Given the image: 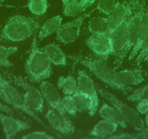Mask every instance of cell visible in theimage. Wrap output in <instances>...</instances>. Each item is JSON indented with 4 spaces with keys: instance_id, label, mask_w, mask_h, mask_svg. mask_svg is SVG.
<instances>
[{
    "instance_id": "obj_1",
    "label": "cell",
    "mask_w": 148,
    "mask_h": 139,
    "mask_svg": "<svg viewBox=\"0 0 148 139\" xmlns=\"http://www.w3.org/2000/svg\"><path fill=\"white\" fill-rule=\"evenodd\" d=\"M67 57L86 67L99 80L114 90L121 91L124 95L133 91V88L130 86L122 85L116 80L115 76L116 70L107 64L106 59L97 56L94 57L82 55H68Z\"/></svg>"
},
{
    "instance_id": "obj_2",
    "label": "cell",
    "mask_w": 148,
    "mask_h": 139,
    "mask_svg": "<svg viewBox=\"0 0 148 139\" xmlns=\"http://www.w3.org/2000/svg\"><path fill=\"white\" fill-rule=\"evenodd\" d=\"M43 49L38 44L36 36L33 39L29 56L25 65V74L29 81L41 83L50 77L52 65Z\"/></svg>"
},
{
    "instance_id": "obj_3",
    "label": "cell",
    "mask_w": 148,
    "mask_h": 139,
    "mask_svg": "<svg viewBox=\"0 0 148 139\" xmlns=\"http://www.w3.org/2000/svg\"><path fill=\"white\" fill-rule=\"evenodd\" d=\"M40 29L39 22L30 17L15 15L10 18L2 29V40L18 42L35 35Z\"/></svg>"
},
{
    "instance_id": "obj_4",
    "label": "cell",
    "mask_w": 148,
    "mask_h": 139,
    "mask_svg": "<svg viewBox=\"0 0 148 139\" xmlns=\"http://www.w3.org/2000/svg\"><path fill=\"white\" fill-rule=\"evenodd\" d=\"M96 89L97 93H99L102 97L106 99L111 105L115 107L120 112V114L124 118L127 124L132 126L134 130H137V131L148 134V128L147 127L143 119L141 117L137 112L128 106L126 103L118 99L114 94L109 92L108 91L102 89L99 86H97Z\"/></svg>"
},
{
    "instance_id": "obj_5",
    "label": "cell",
    "mask_w": 148,
    "mask_h": 139,
    "mask_svg": "<svg viewBox=\"0 0 148 139\" xmlns=\"http://www.w3.org/2000/svg\"><path fill=\"white\" fill-rule=\"evenodd\" d=\"M5 75L14 84L23 89V96L27 107L36 113L42 112L44 110V96L41 91L32 86L21 76L11 73H5Z\"/></svg>"
},
{
    "instance_id": "obj_6",
    "label": "cell",
    "mask_w": 148,
    "mask_h": 139,
    "mask_svg": "<svg viewBox=\"0 0 148 139\" xmlns=\"http://www.w3.org/2000/svg\"><path fill=\"white\" fill-rule=\"evenodd\" d=\"M0 80L2 83V93H3L4 98H5V102L8 104H10L15 109H18V110L24 112L25 114L36 120L37 123L42 125L45 128L49 130V127L47 125L46 123H44V121L40 117L37 116L35 112L30 110L27 107L23 96L21 94L18 89H15L12 85H11L10 81H8L1 73H0Z\"/></svg>"
},
{
    "instance_id": "obj_7",
    "label": "cell",
    "mask_w": 148,
    "mask_h": 139,
    "mask_svg": "<svg viewBox=\"0 0 148 139\" xmlns=\"http://www.w3.org/2000/svg\"><path fill=\"white\" fill-rule=\"evenodd\" d=\"M110 36L112 42V55L116 57L113 69L117 70L130 52L128 49L127 21L115 30Z\"/></svg>"
},
{
    "instance_id": "obj_8",
    "label": "cell",
    "mask_w": 148,
    "mask_h": 139,
    "mask_svg": "<svg viewBox=\"0 0 148 139\" xmlns=\"http://www.w3.org/2000/svg\"><path fill=\"white\" fill-rule=\"evenodd\" d=\"M142 4L136 6L126 1L122 2L117 1L113 11L108 15V35H110L115 30L125 23Z\"/></svg>"
},
{
    "instance_id": "obj_9",
    "label": "cell",
    "mask_w": 148,
    "mask_h": 139,
    "mask_svg": "<svg viewBox=\"0 0 148 139\" xmlns=\"http://www.w3.org/2000/svg\"><path fill=\"white\" fill-rule=\"evenodd\" d=\"M94 11L95 10H92V11L80 15L71 22L61 25L57 31V40L63 44H68L75 42L80 35L81 28L84 20L89 18Z\"/></svg>"
},
{
    "instance_id": "obj_10",
    "label": "cell",
    "mask_w": 148,
    "mask_h": 139,
    "mask_svg": "<svg viewBox=\"0 0 148 139\" xmlns=\"http://www.w3.org/2000/svg\"><path fill=\"white\" fill-rule=\"evenodd\" d=\"M89 49L98 57L106 59L112 55V42L108 33H92L86 41Z\"/></svg>"
},
{
    "instance_id": "obj_11",
    "label": "cell",
    "mask_w": 148,
    "mask_h": 139,
    "mask_svg": "<svg viewBox=\"0 0 148 139\" xmlns=\"http://www.w3.org/2000/svg\"><path fill=\"white\" fill-rule=\"evenodd\" d=\"M45 118L54 129L62 135L69 136L75 132V127L71 120L55 109L49 108Z\"/></svg>"
},
{
    "instance_id": "obj_12",
    "label": "cell",
    "mask_w": 148,
    "mask_h": 139,
    "mask_svg": "<svg viewBox=\"0 0 148 139\" xmlns=\"http://www.w3.org/2000/svg\"><path fill=\"white\" fill-rule=\"evenodd\" d=\"M78 86L79 90L89 95L92 100V108L89 112V114L93 116L97 112V107L99 106V99H98L97 91L95 86L92 79L89 77L85 70L78 71Z\"/></svg>"
},
{
    "instance_id": "obj_13",
    "label": "cell",
    "mask_w": 148,
    "mask_h": 139,
    "mask_svg": "<svg viewBox=\"0 0 148 139\" xmlns=\"http://www.w3.org/2000/svg\"><path fill=\"white\" fill-rule=\"evenodd\" d=\"M0 123L3 127L6 138H12L20 132L31 128L28 123L2 112H0Z\"/></svg>"
},
{
    "instance_id": "obj_14",
    "label": "cell",
    "mask_w": 148,
    "mask_h": 139,
    "mask_svg": "<svg viewBox=\"0 0 148 139\" xmlns=\"http://www.w3.org/2000/svg\"><path fill=\"white\" fill-rule=\"evenodd\" d=\"M145 11V3L142 2V5L135 11L134 13L127 20L128 49L129 52H131L137 42L141 22Z\"/></svg>"
},
{
    "instance_id": "obj_15",
    "label": "cell",
    "mask_w": 148,
    "mask_h": 139,
    "mask_svg": "<svg viewBox=\"0 0 148 139\" xmlns=\"http://www.w3.org/2000/svg\"><path fill=\"white\" fill-rule=\"evenodd\" d=\"M39 89H40L44 98L46 99V100L49 103V106L52 108L56 110L61 114H66L63 107H62V104H61L62 98H61L57 88L53 84L45 80L40 83Z\"/></svg>"
},
{
    "instance_id": "obj_16",
    "label": "cell",
    "mask_w": 148,
    "mask_h": 139,
    "mask_svg": "<svg viewBox=\"0 0 148 139\" xmlns=\"http://www.w3.org/2000/svg\"><path fill=\"white\" fill-rule=\"evenodd\" d=\"M115 76L119 83L125 86H137L145 80L142 70L138 68L116 71Z\"/></svg>"
},
{
    "instance_id": "obj_17",
    "label": "cell",
    "mask_w": 148,
    "mask_h": 139,
    "mask_svg": "<svg viewBox=\"0 0 148 139\" xmlns=\"http://www.w3.org/2000/svg\"><path fill=\"white\" fill-rule=\"evenodd\" d=\"M43 51L52 64L65 66L67 64V56L56 44H49L43 48Z\"/></svg>"
},
{
    "instance_id": "obj_18",
    "label": "cell",
    "mask_w": 148,
    "mask_h": 139,
    "mask_svg": "<svg viewBox=\"0 0 148 139\" xmlns=\"http://www.w3.org/2000/svg\"><path fill=\"white\" fill-rule=\"evenodd\" d=\"M99 113L102 118L116 123L119 127L123 128L127 127V123L122 117L120 112L115 107L108 105V104L104 103L102 104L101 108L99 109Z\"/></svg>"
},
{
    "instance_id": "obj_19",
    "label": "cell",
    "mask_w": 148,
    "mask_h": 139,
    "mask_svg": "<svg viewBox=\"0 0 148 139\" xmlns=\"http://www.w3.org/2000/svg\"><path fill=\"white\" fill-rule=\"evenodd\" d=\"M148 33V7L147 10H145L144 15L142 16V22H141L140 28H139V36H138L137 42H136V44L134 46L131 50L130 54L129 55V59L132 60L137 55L139 54V51L141 50L143 45L144 41H145V38H146L147 35Z\"/></svg>"
},
{
    "instance_id": "obj_20",
    "label": "cell",
    "mask_w": 148,
    "mask_h": 139,
    "mask_svg": "<svg viewBox=\"0 0 148 139\" xmlns=\"http://www.w3.org/2000/svg\"><path fill=\"white\" fill-rule=\"evenodd\" d=\"M118 127L119 125L117 124L103 119L96 124L90 134L97 138L109 137L116 133Z\"/></svg>"
},
{
    "instance_id": "obj_21",
    "label": "cell",
    "mask_w": 148,
    "mask_h": 139,
    "mask_svg": "<svg viewBox=\"0 0 148 139\" xmlns=\"http://www.w3.org/2000/svg\"><path fill=\"white\" fill-rule=\"evenodd\" d=\"M62 18L60 15H57L47 20L42 27H40V31L39 33V39L42 41L47 37L52 35L54 33L57 32L60 27L62 25Z\"/></svg>"
},
{
    "instance_id": "obj_22",
    "label": "cell",
    "mask_w": 148,
    "mask_h": 139,
    "mask_svg": "<svg viewBox=\"0 0 148 139\" xmlns=\"http://www.w3.org/2000/svg\"><path fill=\"white\" fill-rule=\"evenodd\" d=\"M58 89L62 90L65 95H71L76 93L79 89L78 82L73 76H68L67 77L61 76L58 78L57 83Z\"/></svg>"
},
{
    "instance_id": "obj_23",
    "label": "cell",
    "mask_w": 148,
    "mask_h": 139,
    "mask_svg": "<svg viewBox=\"0 0 148 139\" xmlns=\"http://www.w3.org/2000/svg\"><path fill=\"white\" fill-rule=\"evenodd\" d=\"M76 102L78 112H90L92 108V100L90 96L82 91L78 89L72 95Z\"/></svg>"
},
{
    "instance_id": "obj_24",
    "label": "cell",
    "mask_w": 148,
    "mask_h": 139,
    "mask_svg": "<svg viewBox=\"0 0 148 139\" xmlns=\"http://www.w3.org/2000/svg\"><path fill=\"white\" fill-rule=\"evenodd\" d=\"M88 28L92 33H108V19L102 17H94L89 22Z\"/></svg>"
},
{
    "instance_id": "obj_25",
    "label": "cell",
    "mask_w": 148,
    "mask_h": 139,
    "mask_svg": "<svg viewBox=\"0 0 148 139\" xmlns=\"http://www.w3.org/2000/svg\"><path fill=\"white\" fill-rule=\"evenodd\" d=\"M18 51L16 46H8L0 45V67L10 68L12 67L13 64L9 60L10 56L15 54Z\"/></svg>"
},
{
    "instance_id": "obj_26",
    "label": "cell",
    "mask_w": 148,
    "mask_h": 139,
    "mask_svg": "<svg viewBox=\"0 0 148 139\" xmlns=\"http://www.w3.org/2000/svg\"><path fill=\"white\" fill-rule=\"evenodd\" d=\"M28 8L34 15H43L47 10V0H29L28 2Z\"/></svg>"
},
{
    "instance_id": "obj_27",
    "label": "cell",
    "mask_w": 148,
    "mask_h": 139,
    "mask_svg": "<svg viewBox=\"0 0 148 139\" xmlns=\"http://www.w3.org/2000/svg\"><path fill=\"white\" fill-rule=\"evenodd\" d=\"M90 5H84L82 3L77 2H73L72 4L64 6L63 13L65 16L68 17H76L79 16L83 12H84L88 7Z\"/></svg>"
},
{
    "instance_id": "obj_28",
    "label": "cell",
    "mask_w": 148,
    "mask_h": 139,
    "mask_svg": "<svg viewBox=\"0 0 148 139\" xmlns=\"http://www.w3.org/2000/svg\"><path fill=\"white\" fill-rule=\"evenodd\" d=\"M61 104L63 107L64 110L67 114L71 116H75L77 112V108L74 98L71 95H65L62 99H61Z\"/></svg>"
},
{
    "instance_id": "obj_29",
    "label": "cell",
    "mask_w": 148,
    "mask_h": 139,
    "mask_svg": "<svg viewBox=\"0 0 148 139\" xmlns=\"http://www.w3.org/2000/svg\"><path fill=\"white\" fill-rule=\"evenodd\" d=\"M128 101L132 102H139L142 99H148V83L133 91L127 98Z\"/></svg>"
},
{
    "instance_id": "obj_30",
    "label": "cell",
    "mask_w": 148,
    "mask_h": 139,
    "mask_svg": "<svg viewBox=\"0 0 148 139\" xmlns=\"http://www.w3.org/2000/svg\"><path fill=\"white\" fill-rule=\"evenodd\" d=\"M116 2V0H97V10L104 15H109L113 11Z\"/></svg>"
},
{
    "instance_id": "obj_31",
    "label": "cell",
    "mask_w": 148,
    "mask_h": 139,
    "mask_svg": "<svg viewBox=\"0 0 148 139\" xmlns=\"http://www.w3.org/2000/svg\"><path fill=\"white\" fill-rule=\"evenodd\" d=\"M109 138H148V134L139 132V133H123L112 135L109 136Z\"/></svg>"
},
{
    "instance_id": "obj_32",
    "label": "cell",
    "mask_w": 148,
    "mask_h": 139,
    "mask_svg": "<svg viewBox=\"0 0 148 139\" xmlns=\"http://www.w3.org/2000/svg\"><path fill=\"white\" fill-rule=\"evenodd\" d=\"M23 138L24 139H51L55 138V137L50 136L48 133L45 132L36 131L33 133H30L25 136H23Z\"/></svg>"
},
{
    "instance_id": "obj_33",
    "label": "cell",
    "mask_w": 148,
    "mask_h": 139,
    "mask_svg": "<svg viewBox=\"0 0 148 139\" xmlns=\"http://www.w3.org/2000/svg\"><path fill=\"white\" fill-rule=\"evenodd\" d=\"M148 51V33L147 35L146 38H145V41H144L143 45H142V47L141 49V50L139 51V54L137 55V57L136 59V65H139L141 62H143L144 57H145V55H146L147 52Z\"/></svg>"
},
{
    "instance_id": "obj_34",
    "label": "cell",
    "mask_w": 148,
    "mask_h": 139,
    "mask_svg": "<svg viewBox=\"0 0 148 139\" xmlns=\"http://www.w3.org/2000/svg\"><path fill=\"white\" fill-rule=\"evenodd\" d=\"M136 110L141 114L148 113V99H142L138 102Z\"/></svg>"
},
{
    "instance_id": "obj_35",
    "label": "cell",
    "mask_w": 148,
    "mask_h": 139,
    "mask_svg": "<svg viewBox=\"0 0 148 139\" xmlns=\"http://www.w3.org/2000/svg\"><path fill=\"white\" fill-rule=\"evenodd\" d=\"M0 112L5 113V114H10V115H14L15 114V112H14V110L12 108L8 107V105H6L5 104L2 103L1 102H0Z\"/></svg>"
},
{
    "instance_id": "obj_36",
    "label": "cell",
    "mask_w": 148,
    "mask_h": 139,
    "mask_svg": "<svg viewBox=\"0 0 148 139\" xmlns=\"http://www.w3.org/2000/svg\"><path fill=\"white\" fill-rule=\"evenodd\" d=\"M95 2V0H80V3L84 5H92L94 2Z\"/></svg>"
},
{
    "instance_id": "obj_37",
    "label": "cell",
    "mask_w": 148,
    "mask_h": 139,
    "mask_svg": "<svg viewBox=\"0 0 148 139\" xmlns=\"http://www.w3.org/2000/svg\"><path fill=\"white\" fill-rule=\"evenodd\" d=\"M123 1H126V2H130V3L133 4L134 5H136V6H139L142 4V2H139V0H123Z\"/></svg>"
},
{
    "instance_id": "obj_38",
    "label": "cell",
    "mask_w": 148,
    "mask_h": 139,
    "mask_svg": "<svg viewBox=\"0 0 148 139\" xmlns=\"http://www.w3.org/2000/svg\"><path fill=\"white\" fill-rule=\"evenodd\" d=\"M78 0H62V4H63V7L66 6V5H70V4H72L73 2H77Z\"/></svg>"
},
{
    "instance_id": "obj_39",
    "label": "cell",
    "mask_w": 148,
    "mask_h": 139,
    "mask_svg": "<svg viewBox=\"0 0 148 139\" xmlns=\"http://www.w3.org/2000/svg\"><path fill=\"white\" fill-rule=\"evenodd\" d=\"M0 99L5 102V98H4L3 93H2V83H1V80H0Z\"/></svg>"
},
{
    "instance_id": "obj_40",
    "label": "cell",
    "mask_w": 148,
    "mask_h": 139,
    "mask_svg": "<svg viewBox=\"0 0 148 139\" xmlns=\"http://www.w3.org/2000/svg\"><path fill=\"white\" fill-rule=\"evenodd\" d=\"M143 62H146L147 64H148V51L147 52L146 55H145V57H144V59H143Z\"/></svg>"
},
{
    "instance_id": "obj_41",
    "label": "cell",
    "mask_w": 148,
    "mask_h": 139,
    "mask_svg": "<svg viewBox=\"0 0 148 139\" xmlns=\"http://www.w3.org/2000/svg\"><path fill=\"white\" fill-rule=\"evenodd\" d=\"M145 125H146L147 127V128H148V113H147L146 116H145Z\"/></svg>"
},
{
    "instance_id": "obj_42",
    "label": "cell",
    "mask_w": 148,
    "mask_h": 139,
    "mask_svg": "<svg viewBox=\"0 0 148 139\" xmlns=\"http://www.w3.org/2000/svg\"><path fill=\"white\" fill-rule=\"evenodd\" d=\"M5 0H0V5H2V4L3 3V2H5Z\"/></svg>"
},
{
    "instance_id": "obj_43",
    "label": "cell",
    "mask_w": 148,
    "mask_h": 139,
    "mask_svg": "<svg viewBox=\"0 0 148 139\" xmlns=\"http://www.w3.org/2000/svg\"><path fill=\"white\" fill-rule=\"evenodd\" d=\"M2 40V37H1V36H0V42H1Z\"/></svg>"
}]
</instances>
